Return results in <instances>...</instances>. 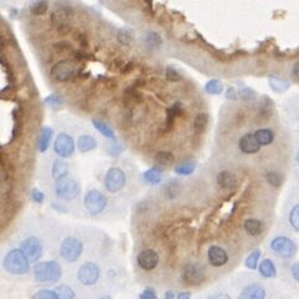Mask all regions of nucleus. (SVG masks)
Segmentation results:
<instances>
[{
    "label": "nucleus",
    "mask_w": 299,
    "mask_h": 299,
    "mask_svg": "<svg viewBox=\"0 0 299 299\" xmlns=\"http://www.w3.org/2000/svg\"><path fill=\"white\" fill-rule=\"evenodd\" d=\"M217 184H219L220 186H221L222 189H225V190H232V189H235V186H236L237 184V179L236 176H235V174H232L231 171H220L219 174H217Z\"/></svg>",
    "instance_id": "nucleus-16"
},
{
    "label": "nucleus",
    "mask_w": 299,
    "mask_h": 299,
    "mask_svg": "<svg viewBox=\"0 0 299 299\" xmlns=\"http://www.w3.org/2000/svg\"><path fill=\"white\" fill-rule=\"evenodd\" d=\"M240 97H241L242 99H245V101H250V99L256 97V93H255V91H252V89L245 88L242 89V91H240Z\"/></svg>",
    "instance_id": "nucleus-45"
},
{
    "label": "nucleus",
    "mask_w": 299,
    "mask_h": 299,
    "mask_svg": "<svg viewBox=\"0 0 299 299\" xmlns=\"http://www.w3.org/2000/svg\"><path fill=\"white\" fill-rule=\"evenodd\" d=\"M34 299H60L57 293L50 290H41L34 296Z\"/></svg>",
    "instance_id": "nucleus-40"
},
{
    "label": "nucleus",
    "mask_w": 299,
    "mask_h": 299,
    "mask_svg": "<svg viewBox=\"0 0 299 299\" xmlns=\"http://www.w3.org/2000/svg\"><path fill=\"white\" fill-rule=\"evenodd\" d=\"M222 89H224V85H222L221 81L216 80V78L210 80L205 85V91L209 94H220L222 92Z\"/></svg>",
    "instance_id": "nucleus-34"
},
{
    "label": "nucleus",
    "mask_w": 299,
    "mask_h": 299,
    "mask_svg": "<svg viewBox=\"0 0 299 299\" xmlns=\"http://www.w3.org/2000/svg\"><path fill=\"white\" fill-rule=\"evenodd\" d=\"M260 148L261 144L257 142L255 134H251V133L245 134L240 139V149L245 154H255V153H257L260 150Z\"/></svg>",
    "instance_id": "nucleus-15"
},
{
    "label": "nucleus",
    "mask_w": 299,
    "mask_h": 299,
    "mask_svg": "<svg viewBox=\"0 0 299 299\" xmlns=\"http://www.w3.org/2000/svg\"><path fill=\"white\" fill-rule=\"evenodd\" d=\"M31 198L35 203H42L43 199H45V196H43V194L39 190V189H32Z\"/></svg>",
    "instance_id": "nucleus-47"
},
{
    "label": "nucleus",
    "mask_w": 299,
    "mask_h": 299,
    "mask_svg": "<svg viewBox=\"0 0 299 299\" xmlns=\"http://www.w3.org/2000/svg\"><path fill=\"white\" fill-rule=\"evenodd\" d=\"M165 77H167V80L169 81V82H178V81L181 80L180 73H179L175 68L171 67V66L167 67V70H165Z\"/></svg>",
    "instance_id": "nucleus-42"
},
{
    "label": "nucleus",
    "mask_w": 299,
    "mask_h": 299,
    "mask_svg": "<svg viewBox=\"0 0 299 299\" xmlns=\"http://www.w3.org/2000/svg\"><path fill=\"white\" fill-rule=\"evenodd\" d=\"M55 189L57 196L62 200H72L80 193V186H78L77 181H75L68 175L56 181Z\"/></svg>",
    "instance_id": "nucleus-3"
},
{
    "label": "nucleus",
    "mask_w": 299,
    "mask_h": 299,
    "mask_svg": "<svg viewBox=\"0 0 299 299\" xmlns=\"http://www.w3.org/2000/svg\"><path fill=\"white\" fill-rule=\"evenodd\" d=\"M255 137H256L257 142L261 145H268L273 142L275 139V134L271 129H258L255 132Z\"/></svg>",
    "instance_id": "nucleus-24"
},
{
    "label": "nucleus",
    "mask_w": 299,
    "mask_h": 299,
    "mask_svg": "<svg viewBox=\"0 0 299 299\" xmlns=\"http://www.w3.org/2000/svg\"><path fill=\"white\" fill-rule=\"evenodd\" d=\"M209 123V114L208 113H199L194 119V129L196 133H203L206 129Z\"/></svg>",
    "instance_id": "nucleus-29"
},
{
    "label": "nucleus",
    "mask_w": 299,
    "mask_h": 299,
    "mask_svg": "<svg viewBox=\"0 0 299 299\" xmlns=\"http://www.w3.org/2000/svg\"><path fill=\"white\" fill-rule=\"evenodd\" d=\"M53 149H55L56 154L60 155L61 158H70L75 152V142H73L72 137H70L68 134L60 133L55 140Z\"/></svg>",
    "instance_id": "nucleus-9"
},
{
    "label": "nucleus",
    "mask_w": 299,
    "mask_h": 299,
    "mask_svg": "<svg viewBox=\"0 0 299 299\" xmlns=\"http://www.w3.org/2000/svg\"><path fill=\"white\" fill-rule=\"evenodd\" d=\"M29 258L21 250H11L4 258V268L11 275H25L29 271Z\"/></svg>",
    "instance_id": "nucleus-1"
},
{
    "label": "nucleus",
    "mask_w": 299,
    "mask_h": 299,
    "mask_svg": "<svg viewBox=\"0 0 299 299\" xmlns=\"http://www.w3.org/2000/svg\"><path fill=\"white\" fill-rule=\"evenodd\" d=\"M226 97L229 99H236V92H235L234 88H229V91H227Z\"/></svg>",
    "instance_id": "nucleus-52"
},
{
    "label": "nucleus",
    "mask_w": 299,
    "mask_h": 299,
    "mask_svg": "<svg viewBox=\"0 0 299 299\" xmlns=\"http://www.w3.org/2000/svg\"><path fill=\"white\" fill-rule=\"evenodd\" d=\"M104 185L109 193H117L126 185V174L119 168H111L104 178Z\"/></svg>",
    "instance_id": "nucleus-8"
},
{
    "label": "nucleus",
    "mask_w": 299,
    "mask_h": 299,
    "mask_svg": "<svg viewBox=\"0 0 299 299\" xmlns=\"http://www.w3.org/2000/svg\"><path fill=\"white\" fill-rule=\"evenodd\" d=\"M208 260L214 267H222L229 262V256L222 247L211 246L208 251Z\"/></svg>",
    "instance_id": "nucleus-14"
},
{
    "label": "nucleus",
    "mask_w": 299,
    "mask_h": 299,
    "mask_svg": "<svg viewBox=\"0 0 299 299\" xmlns=\"http://www.w3.org/2000/svg\"><path fill=\"white\" fill-rule=\"evenodd\" d=\"M53 130L50 127H43L41 129V134H40V142H39V149L40 152H46L50 145V140L52 138Z\"/></svg>",
    "instance_id": "nucleus-22"
},
{
    "label": "nucleus",
    "mask_w": 299,
    "mask_h": 299,
    "mask_svg": "<svg viewBox=\"0 0 299 299\" xmlns=\"http://www.w3.org/2000/svg\"><path fill=\"white\" fill-rule=\"evenodd\" d=\"M266 179H267L268 183L272 186H275V188H278V186L281 185V183H282V179H281L280 174H278L277 171H268V173L266 174Z\"/></svg>",
    "instance_id": "nucleus-39"
},
{
    "label": "nucleus",
    "mask_w": 299,
    "mask_h": 299,
    "mask_svg": "<svg viewBox=\"0 0 299 299\" xmlns=\"http://www.w3.org/2000/svg\"><path fill=\"white\" fill-rule=\"evenodd\" d=\"M260 273L266 278H273L277 273L275 263L271 260H263L260 265Z\"/></svg>",
    "instance_id": "nucleus-23"
},
{
    "label": "nucleus",
    "mask_w": 299,
    "mask_h": 299,
    "mask_svg": "<svg viewBox=\"0 0 299 299\" xmlns=\"http://www.w3.org/2000/svg\"><path fill=\"white\" fill-rule=\"evenodd\" d=\"M97 147V142L91 135H81L77 140V148L81 153H87Z\"/></svg>",
    "instance_id": "nucleus-20"
},
{
    "label": "nucleus",
    "mask_w": 299,
    "mask_h": 299,
    "mask_svg": "<svg viewBox=\"0 0 299 299\" xmlns=\"http://www.w3.org/2000/svg\"><path fill=\"white\" fill-rule=\"evenodd\" d=\"M45 103L50 106L51 108H58L62 104V99L57 96V94H51L45 99Z\"/></svg>",
    "instance_id": "nucleus-43"
},
{
    "label": "nucleus",
    "mask_w": 299,
    "mask_h": 299,
    "mask_svg": "<svg viewBox=\"0 0 299 299\" xmlns=\"http://www.w3.org/2000/svg\"><path fill=\"white\" fill-rule=\"evenodd\" d=\"M174 160H175V158L170 152H158L155 155V162L160 165H164V167H169L173 164Z\"/></svg>",
    "instance_id": "nucleus-33"
},
{
    "label": "nucleus",
    "mask_w": 299,
    "mask_h": 299,
    "mask_svg": "<svg viewBox=\"0 0 299 299\" xmlns=\"http://www.w3.org/2000/svg\"><path fill=\"white\" fill-rule=\"evenodd\" d=\"M76 73V65L71 60H61L51 68V76L53 80L65 82L71 80Z\"/></svg>",
    "instance_id": "nucleus-6"
},
{
    "label": "nucleus",
    "mask_w": 299,
    "mask_h": 299,
    "mask_svg": "<svg viewBox=\"0 0 299 299\" xmlns=\"http://www.w3.org/2000/svg\"><path fill=\"white\" fill-rule=\"evenodd\" d=\"M72 16V11L68 9H60L56 10L51 15V21L56 25V26H61V25L68 24V20Z\"/></svg>",
    "instance_id": "nucleus-19"
},
{
    "label": "nucleus",
    "mask_w": 299,
    "mask_h": 299,
    "mask_svg": "<svg viewBox=\"0 0 299 299\" xmlns=\"http://www.w3.org/2000/svg\"><path fill=\"white\" fill-rule=\"evenodd\" d=\"M164 299H174L173 292H167V293H165V298Z\"/></svg>",
    "instance_id": "nucleus-55"
},
{
    "label": "nucleus",
    "mask_w": 299,
    "mask_h": 299,
    "mask_svg": "<svg viewBox=\"0 0 299 299\" xmlns=\"http://www.w3.org/2000/svg\"><path fill=\"white\" fill-rule=\"evenodd\" d=\"M145 45L148 46L149 48H158L162 43V37L158 32L155 31H149L147 35H145Z\"/></svg>",
    "instance_id": "nucleus-31"
},
{
    "label": "nucleus",
    "mask_w": 299,
    "mask_h": 299,
    "mask_svg": "<svg viewBox=\"0 0 299 299\" xmlns=\"http://www.w3.org/2000/svg\"><path fill=\"white\" fill-rule=\"evenodd\" d=\"M271 249L273 254L282 258H292L297 254V246L291 239L285 236H278L271 242Z\"/></svg>",
    "instance_id": "nucleus-5"
},
{
    "label": "nucleus",
    "mask_w": 299,
    "mask_h": 299,
    "mask_svg": "<svg viewBox=\"0 0 299 299\" xmlns=\"http://www.w3.org/2000/svg\"><path fill=\"white\" fill-rule=\"evenodd\" d=\"M107 150H108L109 155H113V157H117L118 154H121V152L123 150L122 145L117 142L116 139L113 142H109L108 145H107Z\"/></svg>",
    "instance_id": "nucleus-41"
},
{
    "label": "nucleus",
    "mask_w": 299,
    "mask_h": 299,
    "mask_svg": "<svg viewBox=\"0 0 299 299\" xmlns=\"http://www.w3.org/2000/svg\"><path fill=\"white\" fill-rule=\"evenodd\" d=\"M85 206L91 215H98L106 209L107 198L98 190H89L85 196Z\"/></svg>",
    "instance_id": "nucleus-7"
},
{
    "label": "nucleus",
    "mask_w": 299,
    "mask_h": 299,
    "mask_svg": "<svg viewBox=\"0 0 299 299\" xmlns=\"http://www.w3.org/2000/svg\"><path fill=\"white\" fill-rule=\"evenodd\" d=\"M165 193H167V196L169 199L175 198L179 193V185L175 181H171V183L168 184L167 188H165Z\"/></svg>",
    "instance_id": "nucleus-44"
},
{
    "label": "nucleus",
    "mask_w": 299,
    "mask_h": 299,
    "mask_svg": "<svg viewBox=\"0 0 299 299\" xmlns=\"http://www.w3.org/2000/svg\"><path fill=\"white\" fill-rule=\"evenodd\" d=\"M190 293L189 292H184V293H180V295L178 296V299H190Z\"/></svg>",
    "instance_id": "nucleus-54"
},
{
    "label": "nucleus",
    "mask_w": 299,
    "mask_h": 299,
    "mask_svg": "<svg viewBox=\"0 0 299 299\" xmlns=\"http://www.w3.org/2000/svg\"><path fill=\"white\" fill-rule=\"evenodd\" d=\"M132 68H133V62H129L127 66H124V67H122V68H121V71H122V72H123V73H128L129 71L132 70Z\"/></svg>",
    "instance_id": "nucleus-53"
},
{
    "label": "nucleus",
    "mask_w": 299,
    "mask_h": 299,
    "mask_svg": "<svg viewBox=\"0 0 299 299\" xmlns=\"http://www.w3.org/2000/svg\"><path fill=\"white\" fill-rule=\"evenodd\" d=\"M57 31L60 35H66L71 31V25L70 24H65L61 25V26L57 27Z\"/></svg>",
    "instance_id": "nucleus-49"
},
{
    "label": "nucleus",
    "mask_w": 299,
    "mask_h": 299,
    "mask_svg": "<svg viewBox=\"0 0 299 299\" xmlns=\"http://www.w3.org/2000/svg\"><path fill=\"white\" fill-rule=\"evenodd\" d=\"M216 299H230V297L227 295H220Z\"/></svg>",
    "instance_id": "nucleus-56"
},
{
    "label": "nucleus",
    "mask_w": 299,
    "mask_h": 299,
    "mask_svg": "<svg viewBox=\"0 0 299 299\" xmlns=\"http://www.w3.org/2000/svg\"><path fill=\"white\" fill-rule=\"evenodd\" d=\"M292 73H293V77H295L297 81H299V61L298 62H296L295 66H293Z\"/></svg>",
    "instance_id": "nucleus-51"
},
{
    "label": "nucleus",
    "mask_w": 299,
    "mask_h": 299,
    "mask_svg": "<svg viewBox=\"0 0 299 299\" xmlns=\"http://www.w3.org/2000/svg\"><path fill=\"white\" fill-rule=\"evenodd\" d=\"M92 123H93L94 128L98 130L102 135H104V137L108 138V139H113V140L116 139V135H114L113 129H112L108 124L104 123V122L102 121H98V119H93Z\"/></svg>",
    "instance_id": "nucleus-26"
},
{
    "label": "nucleus",
    "mask_w": 299,
    "mask_h": 299,
    "mask_svg": "<svg viewBox=\"0 0 299 299\" xmlns=\"http://www.w3.org/2000/svg\"><path fill=\"white\" fill-rule=\"evenodd\" d=\"M296 160H297V163L299 164V152L297 153V155H296Z\"/></svg>",
    "instance_id": "nucleus-57"
},
{
    "label": "nucleus",
    "mask_w": 299,
    "mask_h": 299,
    "mask_svg": "<svg viewBox=\"0 0 299 299\" xmlns=\"http://www.w3.org/2000/svg\"><path fill=\"white\" fill-rule=\"evenodd\" d=\"M291 271H292V275H293V277H295V280L299 282V262L295 263V265L292 266V270Z\"/></svg>",
    "instance_id": "nucleus-50"
},
{
    "label": "nucleus",
    "mask_w": 299,
    "mask_h": 299,
    "mask_svg": "<svg viewBox=\"0 0 299 299\" xmlns=\"http://www.w3.org/2000/svg\"><path fill=\"white\" fill-rule=\"evenodd\" d=\"M48 9L47 1H34L30 5V12L32 15H43Z\"/></svg>",
    "instance_id": "nucleus-35"
},
{
    "label": "nucleus",
    "mask_w": 299,
    "mask_h": 299,
    "mask_svg": "<svg viewBox=\"0 0 299 299\" xmlns=\"http://www.w3.org/2000/svg\"><path fill=\"white\" fill-rule=\"evenodd\" d=\"M21 251L24 252L25 256L29 258V261L35 262V261L40 260L42 255L41 242L36 237H29L25 241H22Z\"/></svg>",
    "instance_id": "nucleus-12"
},
{
    "label": "nucleus",
    "mask_w": 299,
    "mask_h": 299,
    "mask_svg": "<svg viewBox=\"0 0 299 299\" xmlns=\"http://www.w3.org/2000/svg\"><path fill=\"white\" fill-rule=\"evenodd\" d=\"M245 230L247 231V234L251 235V236H258V235L262 234V222L257 219H249L245 221Z\"/></svg>",
    "instance_id": "nucleus-21"
},
{
    "label": "nucleus",
    "mask_w": 299,
    "mask_h": 299,
    "mask_svg": "<svg viewBox=\"0 0 299 299\" xmlns=\"http://www.w3.org/2000/svg\"><path fill=\"white\" fill-rule=\"evenodd\" d=\"M53 47L57 51H71L72 50V46L70 45L67 41H58L53 45Z\"/></svg>",
    "instance_id": "nucleus-46"
},
{
    "label": "nucleus",
    "mask_w": 299,
    "mask_h": 299,
    "mask_svg": "<svg viewBox=\"0 0 299 299\" xmlns=\"http://www.w3.org/2000/svg\"><path fill=\"white\" fill-rule=\"evenodd\" d=\"M268 81H270L271 88L275 92H285L286 89H288V87H290V83H288L287 81L281 80V78L276 77V76H271V77L268 78Z\"/></svg>",
    "instance_id": "nucleus-30"
},
{
    "label": "nucleus",
    "mask_w": 299,
    "mask_h": 299,
    "mask_svg": "<svg viewBox=\"0 0 299 299\" xmlns=\"http://www.w3.org/2000/svg\"><path fill=\"white\" fill-rule=\"evenodd\" d=\"M143 178L152 185H157L160 183V179H162V171L158 167H153L152 169L147 170L143 174Z\"/></svg>",
    "instance_id": "nucleus-27"
},
{
    "label": "nucleus",
    "mask_w": 299,
    "mask_h": 299,
    "mask_svg": "<svg viewBox=\"0 0 299 299\" xmlns=\"http://www.w3.org/2000/svg\"><path fill=\"white\" fill-rule=\"evenodd\" d=\"M183 113V107L179 102L174 103L170 108H168L167 111V119H165V132H169V130L173 128L174 126V121L178 116H181Z\"/></svg>",
    "instance_id": "nucleus-18"
},
{
    "label": "nucleus",
    "mask_w": 299,
    "mask_h": 299,
    "mask_svg": "<svg viewBox=\"0 0 299 299\" xmlns=\"http://www.w3.org/2000/svg\"><path fill=\"white\" fill-rule=\"evenodd\" d=\"M133 39H134V34L128 27H122L117 32V41L122 45H129L133 41Z\"/></svg>",
    "instance_id": "nucleus-28"
},
{
    "label": "nucleus",
    "mask_w": 299,
    "mask_h": 299,
    "mask_svg": "<svg viewBox=\"0 0 299 299\" xmlns=\"http://www.w3.org/2000/svg\"><path fill=\"white\" fill-rule=\"evenodd\" d=\"M183 280L186 285L198 286L205 280L204 268L196 263H189L183 270Z\"/></svg>",
    "instance_id": "nucleus-11"
},
{
    "label": "nucleus",
    "mask_w": 299,
    "mask_h": 299,
    "mask_svg": "<svg viewBox=\"0 0 299 299\" xmlns=\"http://www.w3.org/2000/svg\"><path fill=\"white\" fill-rule=\"evenodd\" d=\"M82 242L75 237H67L60 246V255L67 262H75L82 254Z\"/></svg>",
    "instance_id": "nucleus-4"
},
{
    "label": "nucleus",
    "mask_w": 299,
    "mask_h": 299,
    "mask_svg": "<svg viewBox=\"0 0 299 299\" xmlns=\"http://www.w3.org/2000/svg\"><path fill=\"white\" fill-rule=\"evenodd\" d=\"M260 257H261V251L260 250H255V251L246 258V262H245L246 263V267L250 268V270H256Z\"/></svg>",
    "instance_id": "nucleus-37"
},
{
    "label": "nucleus",
    "mask_w": 299,
    "mask_h": 299,
    "mask_svg": "<svg viewBox=\"0 0 299 299\" xmlns=\"http://www.w3.org/2000/svg\"><path fill=\"white\" fill-rule=\"evenodd\" d=\"M139 299H158V297L157 295H155L154 291L150 290V288H147V290L140 295Z\"/></svg>",
    "instance_id": "nucleus-48"
},
{
    "label": "nucleus",
    "mask_w": 299,
    "mask_h": 299,
    "mask_svg": "<svg viewBox=\"0 0 299 299\" xmlns=\"http://www.w3.org/2000/svg\"><path fill=\"white\" fill-rule=\"evenodd\" d=\"M195 169H196V164L194 162L181 163V164L176 165V167L174 168L175 173L180 174V175H190V174H193L194 171H195Z\"/></svg>",
    "instance_id": "nucleus-32"
},
{
    "label": "nucleus",
    "mask_w": 299,
    "mask_h": 299,
    "mask_svg": "<svg viewBox=\"0 0 299 299\" xmlns=\"http://www.w3.org/2000/svg\"><path fill=\"white\" fill-rule=\"evenodd\" d=\"M67 171H68V168L65 162H62V160H55L52 167V176L55 178L56 181L60 180L61 178L67 176Z\"/></svg>",
    "instance_id": "nucleus-25"
},
{
    "label": "nucleus",
    "mask_w": 299,
    "mask_h": 299,
    "mask_svg": "<svg viewBox=\"0 0 299 299\" xmlns=\"http://www.w3.org/2000/svg\"><path fill=\"white\" fill-rule=\"evenodd\" d=\"M266 291L262 286L251 285L245 288L239 296V299H265Z\"/></svg>",
    "instance_id": "nucleus-17"
},
{
    "label": "nucleus",
    "mask_w": 299,
    "mask_h": 299,
    "mask_svg": "<svg viewBox=\"0 0 299 299\" xmlns=\"http://www.w3.org/2000/svg\"><path fill=\"white\" fill-rule=\"evenodd\" d=\"M60 265L55 261H47V262H40L34 266V277L37 282L48 283L56 282L61 277Z\"/></svg>",
    "instance_id": "nucleus-2"
},
{
    "label": "nucleus",
    "mask_w": 299,
    "mask_h": 299,
    "mask_svg": "<svg viewBox=\"0 0 299 299\" xmlns=\"http://www.w3.org/2000/svg\"><path fill=\"white\" fill-rule=\"evenodd\" d=\"M137 261L140 268H143V270L145 271H152L154 270L158 266V263H159V256H158V254L154 250L148 249L138 255Z\"/></svg>",
    "instance_id": "nucleus-13"
},
{
    "label": "nucleus",
    "mask_w": 299,
    "mask_h": 299,
    "mask_svg": "<svg viewBox=\"0 0 299 299\" xmlns=\"http://www.w3.org/2000/svg\"><path fill=\"white\" fill-rule=\"evenodd\" d=\"M56 293H57L60 299H73V297H75V293H73L72 288H70L66 285H62L56 288Z\"/></svg>",
    "instance_id": "nucleus-36"
},
{
    "label": "nucleus",
    "mask_w": 299,
    "mask_h": 299,
    "mask_svg": "<svg viewBox=\"0 0 299 299\" xmlns=\"http://www.w3.org/2000/svg\"><path fill=\"white\" fill-rule=\"evenodd\" d=\"M78 281L85 286H92L98 281L99 268L96 263L86 262L80 267L77 273Z\"/></svg>",
    "instance_id": "nucleus-10"
},
{
    "label": "nucleus",
    "mask_w": 299,
    "mask_h": 299,
    "mask_svg": "<svg viewBox=\"0 0 299 299\" xmlns=\"http://www.w3.org/2000/svg\"><path fill=\"white\" fill-rule=\"evenodd\" d=\"M290 224L296 231L299 232V204L298 205L293 206V209L291 210L290 214Z\"/></svg>",
    "instance_id": "nucleus-38"
}]
</instances>
